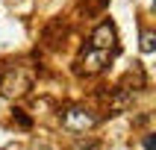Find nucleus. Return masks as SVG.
<instances>
[{"label":"nucleus","mask_w":156,"mask_h":150,"mask_svg":"<svg viewBox=\"0 0 156 150\" xmlns=\"http://www.w3.org/2000/svg\"><path fill=\"white\" fill-rule=\"evenodd\" d=\"M94 124H97V115L88 112V109H80V106H74V109H68V112L62 115V127L71 130V132H86Z\"/></svg>","instance_id":"f257e3e1"},{"label":"nucleus","mask_w":156,"mask_h":150,"mask_svg":"<svg viewBox=\"0 0 156 150\" xmlns=\"http://www.w3.org/2000/svg\"><path fill=\"white\" fill-rule=\"evenodd\" d=\"M109 56H112L109 50H97V47H88V50L83 53L80 65H83V71H86V74H97V71H103V68H106Z\"/></svg>","instance_id":"f03ea898"},{"label":"nucleus","mask_w":156,"mask_h":150,"mask_svg":"<svg viewBox=\"0 0 156 150\" xmlns=\"http://www.w3.org/2000/svg\"><path fill=\"white\" fill-rule=\"evenodd\" d=\"M27 88H30V77H27V74H21V71H18V74H6V77L0 79V91H3L6 97L24 94Z\"/></svg>","instance_id":"7ed1b4c3"},{"label":"nucleus","mask_w":156,"mask_h":150,"mask_svg":"<svg viewBox=\"0 0 156 150\" xmlns=\"http://www.w3.org/2000/svg\"><path fill=\"white\" fill-rule=\"evenodd\" d=\"M115 38H118V35H115V26L106 21V24H100V26L94 30V35H91V47L112 53V50H115Z\"/></svg>","instance_id":"20e7f679"},{"label":"nucleus","mask_w":156,"mask_h":150,"mask_svg":"<svg viewBox=\"0 0 156 150\" xmlns=\"http://www.w3.org/2000/svg\"><path fill=\"white\" fill-rule=\"evenodd\" d=\"M153 50H156V35L141 33V53H153Z\"/></svg>","instance_id":"39448f33"},{"label":"nucleus","mask_w":156,"mask_h":150,"mask_svg":"<svg viewBox=\"0 0 156 150\" xmlns=\"http://www.w3.org/2000/svg\"><path fill=\"white\" fill-rule=\"evenodd\" d=\"M144 150H156V141H153V135H147V138H144Z\"/></svg>","instance_id":"423d86ee"},{"label":"nucleus","mask_w":156,"mask_h":150,"mask_svg":"<svg viewBox=\"0 0 156 150\" xmlns=\"http://www.w3.org/2000/svg\"><path fill=\"white\" fill-rule=\"evenodd\" d=\"M77 150H100L97 144H77Z\"/></svg>","instance_id":"0eeeda50"}]
</instances>
